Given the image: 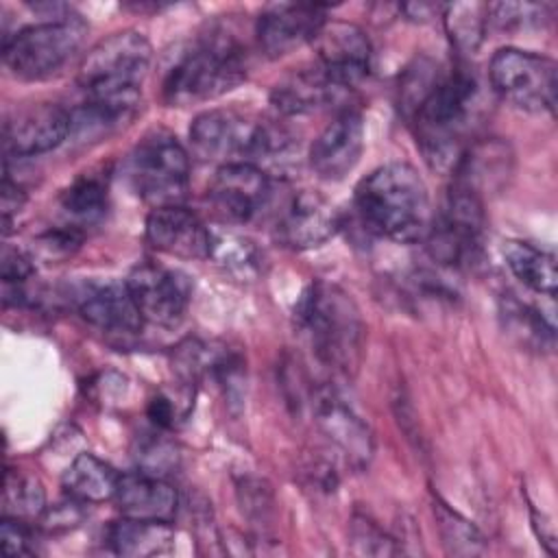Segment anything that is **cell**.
Listing matches in <instances>:
<instances>
[{"mask_svg": "<svg viewBox=\"0 0 558 558\" xmlns=\"http://www.w3.org/2000/svg\"><path fill=\"white\" fill-rule=\"evenodd\" d=\"M477 102V81L466 68L440 70L427 59L408 68L401 81V111L410 120L425 161L453 170Z\"/></svg>", "mask_w": 558, "mask_h": 558, "instance_id": "1", "label": "cell"}, {"mask_svg": "<svg viewBox=\"0 0 558 558\" xmlns=\"http://www.w3.org/2000/svg\"><path fill=\"white\" fill-rule=\"evenodd\" d=\"M296 329L314 357L336 375L353 377L364 355V320L355 301L327 281L310 283L294 307Z\"/></svg>", "mask_w": 558, "mask_h": 558, "instance_id": "2", "label": "cell"}, {"mask_svg": "<svg viewBox=\"0 0 558 558\" xmlns=\"http://www.w3.org/2000/svg\"><path fill=\"white\" fill-rule=\"evenodd\" d=\"M355 205L368 229L401 244L425 240L434 218L427 185L405 161L384 163L364 177Z\"/></svg>", "mask_w": 558, "mask_h": 558, "instance_id": "3", "label": "cell"}, {"mask_svg": "<svg viewBox=\"0 0 558 558\" xmlns=\"http://www.w3.org/2000/svg\"><path fill=\"white\" fill-rule=\"evenodd\" d=\"M246 78L242 46L225 31H211L192 41L168 65L161 96L168 105L185 107L218 98Z\"/></svg>", "mask_w": 558, "mask_h": 558, "instance_id": "4", "label": "cell"}, {"mask_svg": "<svg viewBox=\"0 0 558 558\" xmlns=\"http://www.w3.org/2000/svg\"><path fill=\"white\" fill-rule=\"evenodd\" d=\"M279 140V124L235 109H209L190 124V146L203 161L268 163Z\"/></svg>", "mask_w": 558, "mask_h": 558, "instance_id": "5", "label": "cell"}, {"mask_svg": "<svg viewBox=\"0 0 558 558\" xmlns=\"http://www.w3.org/2000/svg\"><path fill=\"white\" fill-rule=\"evenodd\" d=\"M153 48L137 31H118L92 46L78 68L85 96H135L148 74Z\"/></svg>", "mask_w": 558, "mask_h": 558, "instance_id": "6", "label": "cell"}, {"mask_svg": "<svg viewBox=\"0 0 558 558\" xmlns=\"http://www.w3.org/2000/svg\"><path fill=\"white\" fill-rule=\"evenodd\" d=\"M85 33L87 26L78 15L31 24L4 39V65L22 81L57 74L81 50Z\"/></svg>", "mask_w": 558, "mask_h": 558, "instance_id": "7", "label": "cell"}, {"mask_svg": "<svg viewBox=\"0 0 558 558\" xmlns=\"http://www.w3.org/2000/svg\"><path fill=\"white\" fill-rule=\"evenodd\" d=\"M135 194L155 207L181 205L190 185V157L168 131H150L131 150L126 161Z\"/></svg>", "mask_w": 558, "mask_h": 558, "instance_id": "8", "label": "cell"}, {"mask_svg": "<svg viewBox=\"0 0 558 558\" xmlns=\"http://www.w3.org/2000/svg\"><path fill=\"white\" fill-rule=\"evenodd\" d=\"M484 201L482 196L453 179L447 201L425 235L432 257L447 266H469L482 251L484 235Z\"/></svg>", "mask_w": 558, "mask_h": 558, "instance_id": "9", "label": "cell"}, {"mask_svg": "<svg viewBox=\"0 0 558 558\" xmlns=\"http://www.w3.org/2000/svg\"><path fill=\"white\" fill-rule=\"evenodd\" d=\"M488 78L497 96L517 109L554 113L556 107V61L519 48H501L493 54Z\"/></svg>", "mask_w": 558, "mask_h": 558, "instance_id": "10", "label": "cell"}, {"mask_svg": "<svg viewBox=\"0 0 558 558\" xmlns=\"http://www.w3.org/2000/svg\"><path fill=\"white\" fill-rule=\"evenodd\" d=\"M126 286L142 318L159 327L179 325L190 305V279L172 268L150 262L137 264L129 272Z\"/></svg>", "mask_w": 558, "mask_h": 558, "instance_id": "11", "label": "cell"}, {"mask_svg": "<svg viewBox=\"0 0 558 558\" xmlns=\"http://www.w3.org/2000/svg\"><path fill=\"white\" fill-rule=\"evenodd\" d=\"M312 412L318 429L344 453L351 466H368L375 451L373 432L336 388H316L312 392Z\"/></svg>", "mask_w": 558, "mask_h": 558, "instance_id": "12", "label": "cell"}, {"mask_svg": "<svg viewBox=\"0 0 558 558\" xmlns=\"http://www.w3.org/2000/svg\"><path fill=\"white\" fill-rule=\"evenodd\" d=\"M318 68L340 89L353 87L371 72L373 48L366 33L351 22H325L312 41Z\"/></svg>", "mask_w": 558, "mask_h": 558, "instance_id": "13", "label": "cell"}, {"mask_svg": "<svg viewBox=\"0 0 558 558\" xmlns=\"http://www.w3.org/2000/svg\"><path fill=\"white\" fill-rule=\"evenodd\" d=\"M72 129V116L57 102H31L15 109L2 126L4 153L33 157L57 148Z\"/></svg>", "mask_w": 558, "mask_h": 558, "instance_id": "14", "label": "cell"}, {"mask_svg": "<svg viewBox=\"0 0 558 558\" xmlns=\"http://www.w3.org/2000/svg\"><path fill=\"white\" fill-rule=\"evenodd\" d=\"M209 203L229 222L253 220L270 201L272 185L266 170L255 163H225L209 183Z\"/></svg>", "mask_w": 558, "mask_h": 558, "instance_id": "15", "label": "cell"}, {"mask_svg": "<svg viewBox=\"0 0 558 558\" xmlns=\"http://www.w3.org/2000/svg\"><path fill=\"white\" fill-rule=\"evenodd\" d=\"M327 22V7L314 2L268 4L255 24L259 48L268 57H283L307 41H314Z\"/></svg>", "mask_w": 558, "mask_h": 558, "instance_id": "16", "label": "cell"}, {"mask_svg": "<svg viewBox=\"0 0 558 558\" xmlns=\"http://www.w3.org/2000/svg\"><path fill=\"white\" fill-rule=\"evenodd\" d=\"M74 303L81 318L100 331L116 336H133L142 331L144 318L131 296L126 281H85L74 290Z\"/></svg>", "mask_w": 558, "mask_h": 558, "instance_id": "17", "label": "cell"}, {"mask_svg": "<svg viewBox=\"0 0 558 558\" xmlns=\"http://www.w3.org/2000/svg\"><path fill=\"white\" fill-rule=\"evenodd\" d=\"M340 218L336 207L312 190L296 192L275 225L277 240L294 251H305L325 244L336 235Z\"/></svg>", "mask_w": 558, "mask_h": 558, "instance_id": "18", "label": "cell"}, {"mask_svg": "<svg viewBox=\"0 0 558 558\" xmlns=\"http://www.w3.org/2000/svg\"><path fill=\"white\" fill-rule=\"evenodd\" d=\"M364 150V122L355 111L338 113L312 142L310 168L325 181L344 179Z\"/></svg>", "mask_w": 558, "mask_h": 558, "instance_id": "19", "label": "cell"}, {"mask_svg": "<svg viewBox=\"0 0 558 558\" xmlns=\"http://www.w3.org/2000/svg\"><path fill=\"white\" fill-rule=\"evenodd\" d=\"M146 240L153 248L181 259H205L211 248V231L183 205L155 207L146 218Z\"/></svg>", "mask_w": 558, "mask_h": 558, "instance_id": "20", "label": "cell"}, {"mask_svg": "<svg viewBox=\"0 0 558 558\" xmlns=\"http://www.w3.org/2000/svg\"><path fill=\"white\" fill-rule=\"evenodd\" d=\"M116 506L122 517L170 523L179 508V495L163 477L137 471L120 477Z\"/></svg>", "mask_w": 558, "mask_h": 558, "instance_id": "21", "label": "cell"}, {"mask_svg": "<svg viewBox=\"0 0 558 558\" xmlns=\"http://www.w3.org/2000/svg\"><path fill=\"white\" fill-rule=\"evenodd\" d=\"M340 87H336L325 72L316 68H301L286 74L270 92V100L283 116L312 113L336 98Z\"/></svg>", "mask_w": 558, "mask_h": 558, "instance_id": "22", "label": "cell"}, {"mask_svg": "<svg viewBox=\"0 0 558 558\" xmlns=\"http://www.w3.org/2000/svg\"><path fill=\"white\" fill-rule=\"evenodd\" d=\"M120 477L122 475L111 464L89 451H83L65 469L63 488L74 501L102 504L116 497Z\"/></svg>", "mask_w": 558, "mask_h": 558, "instance_id": "23", "label": "cell"}, {"mask_svg": "<svg viewBox=\"0 0 558 558\" xmlns=\"http://www.w3.org/2000/svg\"><path fill=\"white\" fill-rule=\"evenodd\" d=\"M107 538L118 556L148 558L168 554L172 549L174 530L166 521H142L124 517L109 527Z\"/></svg>", "mask_w": 558, "mask_h": 558, "instance_id": "24", "label": "cell"}, {"mask_svg": "<svg viewBox=\"0 0 558 558\" xmlns=\"http://www.w3.org/2000/svg\"><path fill=\"white\" fill-rule=\"evenodd\" d=\"M508 270L532 292L554 299L558 272L554 253L523 240H508L501 246Z\"/></svg>", "mask_w": 558, "mask_h": 558, "instance_id": "25", "label": "cell"}, {"mask_svg": "<svg viewBox=\"0 0 558 558\" xmlns=\"http://www.w3.org/2000/svg\"><path fill=\"white\" fill-rule=\"evenodd\" d=\"M61 209L70 220L81 225H92L100 220L107 211V181L102 174L85 172L68 190H63Z\"/></svg>", "mask_w": 558, "mask_h": 558, "instance_id": "26", "label": "cell"}, {"mask_svg": "<svg viewBox=\"0 0 558 558\" xmlns=\"http://www.w3.org/2000/svg\"><path fill=\"white\" fill-rule=\"evenodd\" d=\"M501 316L506 331L512 333L523 347L536 351H551L554 347V325L532 305L521 303L519 299H504Z\"/></svg>", "mask_w": 558, "mask_h": 558, "instance_id": "27", "label": "cell"}, {"mask_svg": "<svg viewBox=\"0 0 558 558\" xmlns=\"http://www.w3.org/2000/svg\"><path fill=\"white\" fill-rule=\"evenodd\" d=\"M442 22L451 44L460 52H475L488 26V4L453 2L442 7Z\"/></svg>", "mask_w": 558, "mask_h": 558, "instance_id": "28", "label": "cell"}, {"mask_svg": "<svg viewBox=\"0 0 558 558\" xmlns=\"http://www.w3.org/2000/svg\"><path fill=\"white\" fill-rule=\"evenodd\" d=\"M46 510V493L37 477L9 469L2 490V517L37 519Z\"/></svg>", "mask_w": 558, "mask_h": 558, "instance_id": "29", "label": "cell"}, {"mask_svg": "<svg viewBox=\"0 0 558 558\" xmlns=\"http://www.w3.org/2000/svg\"><path fill=\"white\" fill-rule=\"evenodd\" d=\"M209 257L242 277L255 275L262 268V253L257 246L251 240L233 233H211Z\"/></svg>", "mask_w": 558, "mask_h": 558, "instance_id": "30", "label": "cell"}, {"mask_svg": "<svg viewBox=\"0 0 558 558\" xmlns=\"http://www.w3.org/2000/svg\"><path fill=\"white\" fill-rule=\"evenodd\" d=\"M434 514H436L447 551L460 554V556L484 551V538L480 530L471 521H466L462 514H458L442 501L434 504Z\"/></svg>", "mask_w": 558, "mask_h": 558, "instance_id": "31", "label": "cell"}, {"mask_svg": "<svg viewBox=\"0 0 558 558\" xmlns=\"http://www.w3.org/2000/svg\"><path fill=\"white\" fill-rule=\"evenodd\" d=\"M351 543H353L357 554H366V556H388V554L397 551L395 541L390 536H386L384 530H379L366 517H355L353 519V523H351Z\"/></svg>", "mask_w": 558, "mask_h": 558, "instance_id": "32", "label": "cell"}, {"mask_svg": "<svg viewBox=\"0 0 558 558\" xmlns=\"http://www.w3.org/2000/svg\"><path fill=\"white\" fill-rule=\"evenodd\" d=\"M238 497L242 504V512L257 523L266 521L275 510L272 493L262 480H244L242 484H238Z\"/></svg>", "mask_w": 558, "mask_h": 558, "instance_id": "33", "label": "cell"}, {"mask_svg": "<svg viewBox=\"0 0 558 558\" xmlns=\"http://www.w3.org/2000/svg\"><path fill=\"white\" fill-rule=\"evenodd\" d=\"M137 464L144 473L163 477L174 464H177V451L172 445H168L161 438L146 440L137 451Z\"/></svg>", "mask_w": 558, "mask_h": 558, "instance_id": "34", "label": "cell"}, {"mask_svg": "<svg viewBox=\"0 0 558 558\" xmlns=\"http://www.w3.org/2000/svg\"><path fill=\"white\" fill-rule=\"evenodd\" d=\"M0 541H2V549L4 554L11 556H20V554H31V530L26 525V521L22 519H11V517H2L0 523Z\"/></svg>", "mask_w": 558, "mask_h": 558, "instance_id": "35", "label": "cell"}, {"mask_svg": "<svg viewBox=\"0 0 558 558\" xmlns=\"http://www.w3.org/2000/svg\"><path fill=\"white\" fill-rule=\"evenodd\" d=\"M33 262L28 255H24L17 248L4 246L2 251V281L7 286L11 283H24L33 275Z\"/></svg>", "mask_w": 558, "mask_h": 558, "instance_id": "36", "label": "cell"}, {"mask_svg": "<svg viewBox=\"0 0 558 558\" xmlns=\"http://www.w3.org/2000/svg\"><path fill=\"white\" fill-rule=\"evenodd\" d=\"M26 201V194L22 192V187L17 183L11 181L9 172H4L2 177V222H4V233H9V225H11V216L17 214L22 209Z\"/></svg>", "mask_w": 558, "mask_h": 558, "instance_id": "37", "label": "cell"}, {"mask_svg": "<svg viewBox=\"0 0 558 558\" xmlns=\"http://www.w3.org/2000/svg\"><path fill=\"white\" fill-rule=\"evenodd\" d=\"M148 418L157 425V427H172L174 418H177V408L172 405L170 399L166 397H155L148 405Z\"/></svg>", "mask_w": 558, "mask_h": 558, "instance_id": "38", "label": "cell"}]
</instances>
